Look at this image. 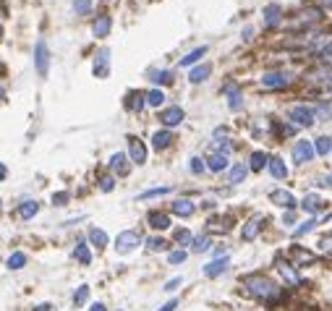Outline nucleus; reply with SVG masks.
Returning a JSON list of instances; mask_svg holds the SVG:
<instances>
[{"label": "nucleus", "instance_id": "1", "mask_svg": "<svg viewBox=\"0 0 332 311\" xmlns=\"http://www.w3.org/2000/svg\"><path fill=\"white\" fill-rule=\"evenodd\" d=\"M244 288H246V293L254 298V301H262L267 306H274V304L282 301L280 282H274L272 278H267V274H262V272L246 274V278H244Z\"/></svg>", "mask_w": 332, "mask_h": 311}, {"label": "nucleus", "instance_id": "2", "mask_svg": "<svg viewBox=\"0 0 332 311\" xmlns=\"http://www.w3.org/2000/svg\"><path fill=\"white\" fill-rule=\"evenodd\" d=\"M278 272H280L282 282L288 285V288H301L304 285V278L298 274V270H296V264L285 262V259H278Z\"/></svg>", "mask_w": 332, "mask_h": 311}, {"label": "nucleus", "instance_id": "3", "mask_svg": "<svg viewBox=\"0 0 332 311\" xmlns=\"http://www.w3.org/2000/svg\"><path fill=\"white\" fill-rule=\"evenodd\" d=\"M139 244H142V238H139L136 230H123V233H118V238H116V251L118 254H131Z\"/></svg>", "mask_w": 332, "mask_h": 311}, {"label": "nucleus", "instance_id": "4", "mask_svg": "<svg viewBox=\"0 0 332 311\" xmlns=\"http://www.w3.org/2000/svg\"><path fill=\"white\" fill-rule=\"evenodd\" d=\"M34 66H37L40 76H48V71H50V50H48V44H44V40H37V44H34Z\"/></svg>", "mask_w": 332, "mask_h": 311}, {"label": "nucleus", "instance_id": "5", "mask_svg": "<svg viewBox=\"0 0 332 311\" xmlns=\"http://www.w3.org/2000/svg\"><path fill=\"white\" fill-rule=\"evenodd\" d=\"M290 123L296 126V128H308V126L314 123V110L306 108V105H298L290 110Z\"/></svg>", "mask_w": 332, "mask_h": 311}, {"label": "nucleus", "instance_id": "6", "mask_svg": "<svg viewBox=\"0 0 332 311\" xmlns=\"http://www.w3.org/2000/svg\"><path fill=\"white\" fill-rule=\"evenodd\" d=\"M128 160L134 165L146 162V144L139 139V136H128Z\"/></svg>", "mask_w": 332, "mask_h": 311}, {"label": "nucleus", "instance_id": "7", "mask_svg": "<svg viewBox=\"0 0 332 311\" xmlns=\"http://www.w3.org/2000/svg\"><path fill=\"white\" fill-rule=\"evenodd\" d=\"M288 256L293 259L290 264H296V267H308V264L316 262V254H314V251H308V248H304V246H290V248H288Z\"/></svg>", "mask_w": 332, "mask_h": 311}, {"label": "nucleus", "instance_id": "8", "mask_svg": "<svg viewBox=\"0 0 332 311\" xmlns=\"http://www.w3.org/2000/svg\"><path fill=\"white\" fill-rule=\"evenodd\" d=\"M293 160H296V165H306V162H312L314 160V144L312 142H296L293 144Z\"/></svg>", "mask_w": 332, "mask_h": 311}, {"label": "nucleus", "instance_id": "9", "mask_svg": "<svg viewBox=\"0 0 332 311\" xmlns=\"http://www.w3.org/2000/svg\"><path fill=\"white\" fill-rule=\"evenodd\" d=\"M108 168H110V172L112 176H128V170H131V165H128V154H123V152H116L110 160H108Z\"/></svg>", "mask_w": 332, "mask_h": 311}, {"label": "nucleus", "instance_id": "10", "mask_svg": "<svg viewBox=\"0 0 332 311\" xmlns=\"http://www.w3.org/2000/svg\"><path fill=\"white\" fill-rule=\"evenodd\" d=\"M183 110L178 108V105H173V108H165L162 112H160V120H162V126L165 128H176V126H180L183 123Z\"/></svg>", "mask_w": 332, "mask_h": 311}, {"label": "nucleus", "instance_id": "11", "mask_svg": "<svg viewBox=\"0 0 332 311\" xmlns=\"http://www.w3.org/2000/svg\"><path fill=\"white\" fill-rule=\"evenodd\" d=\"M270 199L278 204V206H285V210H296V196L290 191H285V188H274L270 194Z\"/></svg>", "mask_w": 332, "mask_h": 311}, {"label": "nucleus", "instance_id": "12", "mask_svg": "<svg viewBox=\"0 0 332 311\" xmlns=\"http://www.w3.org/2000/svg\"><path fill=\"white\" fill-rule=\"evenodd\" d=\"M108 74H110V50H100L94 58V76L105 78Z\"/></svg>", "mask_w": 332, "mask_h": 311}, {"label": "nucleus", "instance_id": "13", "mask_svg": "<svg viewBox=\"0 0 332 311\" xmlns=\"http://www.w3.org/2000/svg\"><path fill=\"white\" fill-rule=\"evenodd\" d=\"M146 222H150L152 230H168V228H170V214H168V212L152 210L150 214H146Z\"/></svg>", "mask_w": 332, "mask_h": 311}, {"label": "nucleus", "instance_id": "14", "mask_svg": "<svg viewBox=\"0 0 332 311\" xmlns=\"http://www.w3.org/2000/svg\"><path fill=\"white\" fill-rule=\"evenodd\" d=\"M170 212L178 214V217H191L194 212H196V204H194L191 199H176L173 204H170Z\"/></svg>", "mask_w": 332, "mask_h": 311}, {"label": "nucleus", "instance_id": "15", "mask_svg": "<svg viewBox=\"0 0 332 311\" xmlns=\"http://www.w3.org/2000/svg\"><path fill=\"white\" fill-rule=\"evenodd\" d=\"M228 256H217V259H212L210 264H204V274H207V278H220V274L228 270Z\"/></svg>", "mask_w": 332, "mask_h": 311}, {"label": "nucleus", "instance_id": "16", "mask_svg": "<svg viewBox=\"0 0 332 311\" xmlns=\"http://www.w3.org/2000/svg\"><path fill=\"white\" fill-rule=\"evenodd\" d=\"M262 225H264V220H262V217H251V220L244 222V228H241V238H244V240H254V238L259 236Z\"/></svg>", "mask_w": 332, "mask_h": 311}, {"label": "nucleus", "instance_id": "17", "mask_svg": "<svg viewBox=\"0 0 332 311\" xmlns=\"http://www.w3.org/2000/svg\"><path fill=\"white\" fill-rule=\"evenodd\" d=\"M173 131L170 128H162V131H154V136H152V146L157 149V152H162V149H168L170 144H173Z\"/></svg>", "mask_w": 332, "mask_h": 311}, {"label": "nucleus", "instance_id": "18", "mask_svg": "<svg viewBox=\"0 0 332 311\" xmlns=\"http://www.w3.org/2000/svg\"><path fill=\"white\" fill-rule=\"evenodd\" d=\"M270 176L274 178V180H285V178H288V168H285V162H282V157H278V154H274V157H270Z\"/></svg>", "mask_w": 332, "mask_h": 311}, {"label": "nucleus", "instance_id": "19", "mask_svg": "<svg viewBox=\"0 0 332 311\" xmlns=\"http://www.w3.org/2000/svg\"><path fill=\"white\" fill-rule=\"evenodd\" d=\"M288 82H290V78L285 74H264V76H262V84H264L267 89H285Z\"/></svg>", "mask_w": 332, "mask_h": 311}, {"label": "nucleus", "instance_id": "20", "mask_svg": "<svg viewBox=\"0 0 332 311\" xmlns=\"http://www.w3.org/2000/svg\"><path fill=\"white\" fill-rule=\"evenodd\" d=\"M110 29H112V18L108 16V14H102V16H97V21H94V26H92V32H94V37H100V40H105L108 34H110Z\"/></svg>", "mask_w": 332, "mask_h": 311}, {"label": "nucleus", "instance_id": "21", "mask_svg": "<svg viewBox=\"0 0 332 311\" xmlns=\"http://www.w3.org/2000/svg\"><path fill=\"white\" fill-rule=\"evenodd\" d=\"M230 168V160H228V154H217V152H212L210 157H207V170H212V172H222V170H228Z\"/></svg>", "mask_w": 332, "mask_h": 311}, {"label": "nucleus", "instance_id": "22", "mask_svg": "<svg viewBox=\"0 0 332 311\" xmlns=\"http://www.w3.org/2000/svg\"><path fill=\"white\" fill-rule=\"evenodd\" d=\"M248 176V165L244 162H236L230 170H228V183H233V186H238V183H244Z\"/></svg>", "mask_w": 332, "mask_h": 311}, {"label": "nucleus", "instance_id": "23", "mask_svg": "<svg viewBox=\"0 0 332 311\" xmlns=\"http://www.w3.org/2000/svg\"><path fill=\"white\" fill-rule=\"evenodd\" d=\"M225 92H228V108L238 112V110L244 108V97H241V89H238L236 84H233V86L228 84V86H225Z\"/></svg>", "mask_w": 332, "mask_h": 311}, {"label": "nucleus", "instance_id": "24", "mask_svg": "<svg viewBox=\"0 0 332 311\" xmlns=\"http://www.w3.org/2000/svg\"><path fill=\"white\" fill-rule=\"evenodd\" d=\"M301 210L316 217V212H322V210H324V202L319 199V196H314V194H308V196H306V199L301 202Z\"/></svg>", "mask_w": 332, "mask_h": 311}, {"label": "nucleus", "instance_id": "25", "mask_svg": "<svg viewBox=\"0 0 332 311\" xmlns=\"http://www.w3.org/2000/svg\"><path fill=\"white\" fill-rule=\"evenodd\" d=\"M40 212V204L34 202V199H26V202H21L18 204V210H16V214L21 217V220H32L34 214Z\"/></svg>", "mask_w": 332, "mask_h": 311}, {"label": "nucleus", "instance_id": "26", "mask_svg": "<svg viewBox=\"0 0 332 311\" xmlns=\"http://www.w3.org/2000/svg\"><path fill=\"white\" fill-rule=\"evenodd\" d=\"M280 21H282V8H280V6H274V3L267 6V8H264V24L272 29V26H278Z\"/></svg>", "mask_w": 332, "mask_h": 311}, {"label": "nucleus", "instance_id": "27", "mask_svg": "<svg viewBox=\"0 0 332 311\" xmlns=\"http://www.w3.org/2000/svg\"><path fill=\"white\" fill-rule=\"evenodd\" d=\"M144 105H146V94H142V92H128V97H126V108L134 110V112H142Z\"/></svg>", "mask_w": 332, "mask_h": 311}, {"label": "nucleus", "instance_id": "28", "mask_svg": "<svg viewBox=\"0 0 332 311\" xmlns=\"http://www.w3.org/2000/svg\"><path fill=\"white\" fill-rule=\"evenodd\" d=\"M210 74H212V66H210V63L196 66V68H191L188 82H191V84H202V82H207V76H210Z\"/></svg>", "mask_w": 332, "mask_h": 311}, {"label": "nucleus", "instance_id": "29", "mask_svg": "<svg viewBox=\"0 0 332 311\" xmlns=\"http://www.w3.org/2000/svg\"><path fill=\"white\" fill-rule=\"evenodd\" d=\"M26 262H29V256L24 254V251H14V254L6 259V267H8V270H24Z\"/></svg>", "mask_w": 332, "mask_h": 311}, {"label": "nucleus", "instance_id": "30", "mask_svg": "<svg viewBox=\"0 0 332 311\" xmlns=\"http://www.w3.org/2000/svg\"><path fill=\"white\" fill-rule=\"evenodd\" d=\"M74 259H76L78 264H92V251H89V246H86V240H78V244H76Z\"/></svg>", "mask_w": 332, "mask_h": 311}, {"label": "nucleus", "instance_id": "31", "mask_svg": "<svg viewBox=\"0 0 332 311\" xmlns=\"http://www.w3.org/2000/svg\"><path fill=\"white\" fill-rule=\"evenodd\" d=\"M89 244L97 246V248H105L108 246V233L102 228H89Z\"/></svg>", "mask_w": 332, "mask_h": 311}, {"label": "nucleus", "instance_id": "32", "mask_svg": "<svg viewBox=\"0 0 332 311\" xmlns=\"http://www.w3.org/2000/svg\"><path fill=\"white\" fill-rule=\"evenodd\" d=\"M267 165H270V157L264 152H254V154H251V160H248V170H254V172L264 170Z\"/></svg>", "mask_w": 332, "mask_h": 311}, {"label": "nucleus", "instance_id": "33", "mask_svg": "<svg viewBox=\"0 0 332 311\" xmlns=\"http://www.w3.org/2000/svg\"><path fill=\"white\" fill-rule=\"evenodd\" d=\"M210 248H212V238L210 236H199V238H194V244H191L194 254H204V251H210Z\"/></svg>", "mask_w": 332, "mask_h": 311}, {"label": "nucleus", "instance_id": "34", "mask_svg": "<svg viewBox=\"0 0 332 311\" xmlns=\"http://www.w3.org/2000/svg\"><path fill=\"white\" fill-rule=\"evenodd\" d=\"M314 152L316 154H330L332 152V139H330V136H316V142H314Z\"/></svg>", "mask_w": 332, "mask_h": 311}, {"label": "nucleus", "instance_id": "35", "mask_svg": "<svg viewBox=\"0 0 332 311\" xmlns=\"http://www.w3.org/2000/svg\"><path fill=\"white\" fill-rule=\"evenodd\" d=\"M168 248H170V244L165 238H160V236L146 238V251H154V254H157V251H168Z\"/></svg>", "mask_w": 332, "mask_h": 311}, {"label": "nucleus", "instance_id": "36", "mask_svg": "<svg viewBox=\"0 0 332 311\" xmlns=\"http://www.w3.org/2000/svg\"><path fill=\"white\" fill-rule=\"evenodd\" d=\"M176 244H178L180 248L191 246V244H194V233H191V230H186V228H178V230H176Z\"/></svg>", "mask_w": 332, "mask_h": 311}, {"label": "nucleus", "instance_id": "37", "mask_svg": "<svg viewBox=\"0 0 332 311\" xmlns=\"http://www.w3.org/2000/svg\"><path fill=\"white\" fill-rule=\"evenodd\" d=\"M86 301H89V285H78L74 293V306L82 308V306H86Z\"/></svg>", "mask_w": 332, "mask_h": 311}, {"label": "nucleus", "instance_id": "38", "mask_svg": "<svg viewBox=\"0 0 332 311\" xmlns=\"http://www.w3.org/2000/svg\"><path fill=\"white\" fill-rule=\"evenodd\" d=\"M162 102H165V92H162V89L146 92V105H150V108H160Z\"/></svg>", "mask_w": 332, "mask_h": 311}, {"label": "nucleus", "instance_id": "39", "mask_svg": "<svg viewBox=\"0 0 332 311\" xmlns=\"http://www.w3.org/2000/svg\"><path fill=\"white\" fill-rule=\"evenodd\" d=\"M207 55V48H196V50H191L186 58L180 60V66H191V63H196V60H202V58Z\"/></svg>", "mask_w": 332, "mask_h": 311}, {"label": "nucleus", "instance_id": "40", "mask_svg": "<svg viewBox=\"0 0 332 311\" xmlns=\"http://www.w3.org/2000/svg\"><path fill=\"white\" fill-rule=\"evenodd\" d=\"M165 194H170V188H168V186H160V188H150V191L139 194V202H146V199H157V196H165Z\"/></svg>", "mask_w": 332, "mask_h": 311}, {"label": "nucleus", "instance_id": "41", "mask_svg": "<svg viewBox=\"0 0 332 311\" xmlns=\"http://www.w3.org/2000/svg\"><path fill=\"white\" fill-rule=\"evenodd\" d=\"M316 248L322 251L324 256H330V259H332V233H330V236H322V238H319V240H316Z\"/></svg>", "mask_w": 332, "mask_h": 311}, {"label": "nucleus", "instance_id": "42", "mask_svg": "<svg viewBox=\"0 0 332 311\" xmlns=\"http://www.w3.org/2000/svg\"><path fill=\"white\" fill-rule=\"evenodd\" d=\"M150 78H152L157 86H162V84H170V82H173V71H154Z\"/></svg>", "mask_w": 332, "mask_h": 311}, {"label": "nucleus", "instance_id": "43", "mask_svg": "<svg viewBox=\"0 0 332 311\" xmlns=\"http://www.w3.org/2000/svg\"><path fill=\"white\" fill-rule=\"evenodd\" d=\"M319 222H322V220H319V217H312V220H306L304 225H298V228H296V236L301 238V236H306V233H312V230H314V228H316Z\"/></svg>", "mask_w": 332, "mask_h": 311}, {"label": "nucleus", "instance_id": "44", "mask_svg": "<svg viewBox=\"0 0 332 311\" xmlns=\"http://www.w3.org/2000/svg\"><path fill=\"white\" fill-rule=\"evenodd\" d=\"M188 170L194 172V176H202V172L207 170V162H204L202 157H191V162H188Z\"/></svg>", "mask_w": 332, "mask_h": 311}, {"label": "nucleus", "instance_id": "45", "mask_svg": "<svg viewBox=\"0 0 332 311\" xmlns=\"http://www.w3.org/2000/svg\"><path fill=\"white\" fill-rule=\"evenodd\" d=\"M186 256H188L186 248H176V251H170V254H168V262L170 264H183V262H186Z\"/></svg>", "mask_w": 332, "mask_h": 311}, {"label": "nucleus", "instance_id": "46", "mask_svg": "<svg viewBox=\"0 0 332 311\" xmlns=\"http://www.w3.org/2000/svg\"><path fill=\"white\" fill-rule=\"evenodd\" d=\"M112 188H116V176H112V172H110V176H102V178H100V191L110 194Z\"/></svg>", "mask_w": 332, "mask_h": 311}, {"label": "nucleus", "instance_id": "47", "mask_svg": "<svg viewBox=\"0 0 332 311\" xmlns=\"http://www.w3.org/2000/svg\"><path fill=\"white\" fill-rule=\"evenodd\" d=\"M314 118L330 120V118H332V105H316V108H314Z\"/></svg>", "mask_w": 332, "mask_h": 311}, {"label": "nucleus", "instance_id": "48", "mask_svg": "<svg viewBox=\"0 0 332 311\" xmlns=\"http://www.w3.org/2000/svg\"><path fill=\"white\" fill-rule=\"evenodd\" d=\"M92 10V0H76L74 3V14H78V16H86Z\"/></svg>", "mask_w": 332, "mask_h": 311}, {"label": "nucleus", "instance_id": "49", "mask_svg": "<svg viewBox=\"0 0 332 311\" xmlns=\"http://www.w3.org/2000/svg\"><path fill=\"white\" fill-rule=\"evenodd\" d=\"M68 199H71V194H68V191H58V194H52V204H55V206H66V204H68Z\"/></svg>", "mask_w": 332, "mask_h": 311}, {"label": "nucleus", "instance_id": "50", "mask_svg": "<svg viewBox=\"0 0 332 311\" xmlns=\"http://www.w3.org/2000/svg\"><path fill=\"white\" fill-rule=\"evenodd\" d=\"M296 222H298V214H296V210H288V212L282 214V225L285 228H293Z\"/></svg>", "mask_w": 332, "mask_h": 311}, {"label": "nucleus", "instance_id": "51", "mask_svg": "<svg viewBox=\"0 0 332 311\" xmlns=\"http://www.w3.org/2000/svg\"><path fill=\"white\" fill-rule=\"evenodd\" d=\"M180 285H183V280H180V278H173V280L165 285V290H168V293H173V290H178Z\"/></svg>", "mask_w": 332, "mask_h": 311}, {"label": "nucleus", "instance_id": "52", "mask_svg": "<svg viewBox=\"0 0 332 311\" xmlns=\"http://www.w3.org/2000/svg\"><path fill=\"white\" fill-rule=\"evenodd\" d=\"M176 308H178V298H170V301L162 308H157V311H176Z\"/></svg>", "mask_w": 332, "mask_h": 311}, {"label": "nucleus", "instance_id": "53", "mask_svg": "<svg viewBox=\"0 0 332 311\" xmlns=\"http://www.w3.org/2000/svg\"><path fill=\"white\" fill-rule=\"evenodd\" d=\"M319 58H322V60H327V58H332V44H327L324 50H319Z\"/></svg>", "mask_w": 332, "mask_h": 311}, {"label": "nucleus", "instance_id": "54", "mask_svg": "<svg viewBox=\"0 0 332 311\" xmlns=\"http://www.w3.org/2000/svg\"><path fill=\"white\" fill-rule=\"evenodd\" d=\"M89 311H108V306H105V304H92Z\"/></svg>", "mask_w": 332, "mask_h": 311}, {"label": "nucleus", "instance_id": "55", "mask_svg": "<svg viewBox=\"0 0 332 311\" xmlns=\"http://www.w3.org/2000/svg\"><path fill=\"white\" fill-rule=\"evenodd\" d=\"M251 37H254V29L246 26V29H244V40H251Z\"/></svg>", "mask_w": 332, "mask_h": 311}, {"label": "nucleus", "instance_id": "56", "mask_svg": "<svg viewBox=\"0 0 332 311\" xmlns=\"http://www.w3.org/2000/svg\"><path fill=\"white\" fill-rule=\"evenodd\" d=\"M6 176H8V170H6V165H3V162H0V183L6 180Z\"/></svg>", "mask_w": 332, "mask_h": 311}, {"label": "nucleus", "instance_id": "57", "mask_svg": "<svg viewBox=\"0 0 332 311\" xmlns=\"http://www.w3.org/2000/svg\"><path fill=\"white\" fill-rule=\"evenodd\" d=\"M319 186H327V188H332V176H327L322 183H319Z\"/></svg>", "mask_w": 332, "mask_h": 311}]
</instances>
